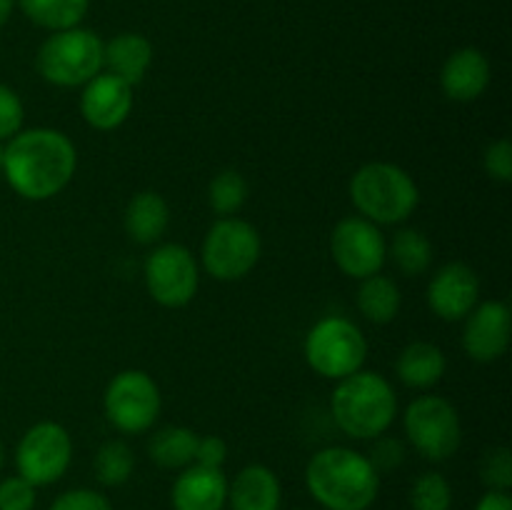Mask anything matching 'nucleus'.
Masks as SVG:
<instances>
[{
    "label": "nucleus",
    "mask_w": 512,
    "mask_h": 510,
    "mask_svg": "<svg viewBox=\"0 0 512 510\" xmlns=\"http://www.w3.org/2000/svg\"><path fill=\"white\" fill-rule=\"evenodd\" d=\"M78 170L75 143L55 128H28L3 145V170L15 195L33 203L63 193Z\"/></svg>",
    "instance_id": "nucleus-1"
},
{
    "label": "nucleus",
    "mask_w": 512,
    "mask_h": 510,
    "mask_svg": "<svg viewBox=\"0 0 512 510\" xmlns=\"http://www.w3.org/2000/svg\"><path fill=\"white\" fill-rule=\"evenodd\" d=\"M305 488L325 510H370L380 495V475L368 455L328 445L305 465Z\"/></svg>",
    "instance_id": "nucleus-2"
},
{
    "label": "nucleus",
    "mask_w": 512,
    "mask_h": 510,
    "mask_svg": "<svg viewBox=\"0 0 512 510\" xmlns=\"http://www.w3.org/2000/svg\"><path fill=\"white\" fill-rule=\"evenodd\" d=\"M330 415L348 438L373 440L388 433L398 418V395L383 373L358 370L338 380L330 395Z\"/></svg>",
    "instance_id": "nucleus-3"
},
{
    "label": "nucleus",
    "mask_w": 512,
    "mask_h": 510,
    "mask_svg": "<svg viewBox=\"0 0 512 510\" xmlns=\"http://www.w3.org/2000/svg\"><path fill=\"white\" fill-rule=\"evenodd\" d=\"M348 190L360 218L375 225L405 223L420 205V188L413 175L388 160L360 165Z\"/></svg>",
    "instance_id": "nucleus-4"
},
{
    "label": "nucleus",
    "mask_w": 512,
    "mask_h": 510,
    "mask_svg": "<svg viewBox=\"0 0 512 510\" xmlns=\"http://www.w3.org/2000/svg\"><path fill=\"white\" fill-rule=\"evenodd\" d=\"M103 40L88 28L50 33L35 55V68L55 88H83L103 73Z\"/></svg>",
    "instance_id": "nucleus-5"
},
{
    "label": "nucleus",
    "mask_w": 512,
    "mask_h": 510,
    "mask_svg": "<svg viewBox=\"0 0 512 510\" xmlns=\"http://www.w3.org/2000/svg\"><path fill=\"white\" fill-rule=\"evenodd\" d=\"M303 355L320 378L343 380L363 370L368 360V338L350 318L328 315L308 330Z\"/></svg>",
    "instance_id": "nucleus-6"
},
{
    "label": "nucleus",
    "mask_w": 512,
    "mask_h": 510,
    "mask_svg": "<svg viewBox=\"0 0 512 510\" xmlns=\"http://www.w3.org/2000/svg\"><path fill=\"white\" fill-rule=\"evenodd\" d=\"M263 255L258 228L243 218H218L208 228L200 248V263L210 278L235 283L250 275Z\"/></svg>",
    "instance_id": "nucleus-7"
},
{
    "label": "nucleus",
    "mask_w": 512,
    "mask_h": 510,
    "mask_svg": "<svg viewBox=\"0 0 512 510\" xmlns=\"http://www.w3.org/2000/svg\"><path fill=\"white\" fill-rule=\"evenodd\" d=\"M408 443L430 463L450 460L463 443L460 413L445 395H418L403 413Z\"/></svg>",
    "instance_id": "nucleus-8"
},
{
    "label": "nucleus",
    "mask_w": 512,
    "mask_h": 510,
    "mask_svg": "<svg viewBox=\"0 0 512 510\" xmlns=\"http://www.w3.org/2000/svg\"><path fill=\"white\" fill-rule=\"evenodd\" d=\"M103 410L108 423L118 433L140 435L148 433L160 418L163 395L150 373L138 368L120 370L113 375L103 393Z\"/></svg>",
    "instance_id": "nucleus-9"
},
{
    "label": "nucleus",
    "mask_w": 512,
    "mask_h": 510,
    "mask_svg": "<svg viewBox=\"0 0 512 510\" xmlns=\"http://www.w3.org/2000/svg\"><path fill=\"white\" fill-rule=\"evenodd\" d=\"M73 463V438L68 428L55 420L30 425L15 448V468L20 478L35 488L53 485L68 473Z\"/></svg>",
    "instance_id": "nucleus-10"
},
{
    "label": "nucleus",
    "mask_w": 512,
    "mask_h": 510,
    "mask_svg": "<svg viewBox=\"0 0 512 510\" xmlns=\"http://www.w3.org/2000/svg\"><path fill=\"white\" fill-rule=\"evenodd\" d=\"M145 288L163 308H185L193 303L200 288V265L195 255L180 243H163L153 248L143 265Z\"/></svg>",
    "instance_id": "nucleus-11"
},
{
    "label": "nucleus",
    "mask_w": 512,
    "mask_h": 510,
    "mask_svg": "<svg viewBox=\"0 0 512 510\" xmlns=\"http://www.w3.org/2000/svg\"><path fill=\"white\" fill-rule=\"evenodd\" d=\"M330 255L343 275L353 280H365L375 273H383L388 260V240L380 225L348 215L338 220L330 233Z\"/></svg>",
    "instance_id": "nucleus-12"
},
{
    "label": "nucleus",
    "mask_w": 512,
    "mask_h": 510,
    "mask_svg": "<svg viewBox=\"0 0 512 510\" xmlns=\"http://www.w3.org/2000/svg\"><path fill=\"white\" fill-rule=\"evenodd\" d=\"M512 315L503 300H483L470 310L463 328V350L475 363H495L510 348Z\"/></svg>",
    "instance_id": "nucleus-13"
},
{
    "label": "nucleus",
    "mask_w": 512,
    "mask_h": 510,
    "mask_svg": "<svg viewBox=\"0 0 512 510\" xmlns=\"http://www.w3.org/2000/svg\"><path fill=\"white\" fill-rule=\"evenodd\" d=\"M480 303V278L468 263L443 265L428 283V308L445 323H458Z\"/></svg>",
    "instance_id": "nucleus-14"
},
{
    "label": "nucleus",
    "mask_w": 512,
    "mask_h": 510,
    "mask_svg": "<svg viewBox=\"0 0 512 510\" xmlns=\"http://www.w3.org/2000/svg\"><path fill=\"white\" fill-rule=\"evenodd\" d=\"M133 113V85L110 73H98L83 85L80 115L85 123L100 133L118 130Z\"/></svg>",
    "instance_id": "nucleus-15"
},
{
    "label": "nucleus",
    "mask_w": 512,
    "mask_h": 510,
    "mask_svg": "<svg viewBox=\"0 0 512 510\" xmlns=\"http://www.w3.org/2000/svg\"><path fill=\"white\" fill-rule=\"evenodd\" d=\"M493 80V68L483 50L478 48H460L448 55L440 70V88L445 98L455 103H473L485 90L490 88Z\"/></svg>",
    "instance_id": "nucleus-16"
},
{
    "label": "nucleus",
    "mask_w": 512,
    "mask_h": 510,
    "mask_svg": "<svg viewBox=\"0 0 512 510\" xmlns=\"http://www.w3.org/2000/svg\"><path fill=\"white\" fill-rule=\"evenodd\" d=\"M228 483L220 468L188 465L180 470L170 490L173 510H225L228 508Z\"/></svg>",
    "instance_id": "nucleus-17"
},
{
    "label": "nucleus",
    "mask_w": 512,
    "mask_h": 510,
    "mask_svg": "<svg viewBox=\"0 0 512 510\" xmlns=\"http://www.w3.org/2000/svg\"><path fill=\"white\" fill-rule=\"evenodd\" d=\"M228 505L233 510H280L283 485L268 465H245L228 483Z\"/></svg>",
    "instance_id": "nucleus-18"
},
{
    "label": "nucleus",
    "mask_w": 512,
    "mask_h": 510,
    "mask_svg": "<svg viewBox=\"0 0 512 510\" xmlns=\"http://www.w3.org/2000/svg\"><path fill=\"white\" fill-rule=\"evenodd\" d=\"M448 358L443 348L430 340H413L400 350L395 360V375L410 390H430L443 380Z\"/></svg>",
    "instance_id": "nucleus-19"
},
{
    "label": "nucleus",
    "mask_w": 512,
    "mask_h": 510,
    "mask_svg": "<svg viewBox=\"0 0 512 510\" xmlns=\"http://www.w3.org/2000/svg\"><path fill=\"white\" fill-rule=\"evenodd\" d=\"M153 65V43L140 33H118L103 45V70L138 85Z\"/></svg>",
    "instance_id": "nucleus-20"
},
{
    "label": "nucleus",
    "mask_w": 512,
    "mask_h": 510,
    "mask_svg": "<svg viewBox=\"0 0 512 510\" xmlns=\"http://www.w3.org/2000/svg\"><path fill=\"white\" fill-rule=\"evenodd\" d=\"M125 233L140 245H155L170 228V205L155 190H140L130 198L123 215Z\"/></svg>",
    "instance_id": "nucleus-21"
},
{
    "label": "nucleus",
    "mask_w": 512,
    "mask_h": 510,
    "mask_svg": "<svg viewBox=\"0 0 512 510\" xmlns=\"http://www.w3.org/2000/svg\"><path fill=\"white\" fill-rule=\"evenodd\" d=\"M360 315L373 325H388L398 318L403 295H400L398 283L390 275L375 273L370 278L360 280L358 295H355Z\"/></svg>",
    "instance_id": "nucleus-22"
},
{
    "label": "nucleus",
    "mask_w": 512,
    "mask_h": 510,
    "mask_svg": "<svg viewBox=\"0 0 512 510\" xmlns=\"http://www.w3.org/2000/svg\"><path fill=\"white\" fill-rule=\"evenodd\" d=\"M200 435L185 425H168L153 433L148 443V455L158 468L163 470H183L195 463V450H198Z\"/></svg>",
    "instance_id": "nucleus-23"
},
{
    "label": "nucleus",
    "mask_w": 512,
    "mask_h": 510,
    "mask_svg": "<svg viewBox=\"0 0 512 510\" xmlns=\"http://www.w3.org/2000/svg\"><path fill=\"white\" fill-rule=\"evenodd\" d=\"M388 255L393 260L395 268L405 275V278H418L425 275L433 265V243L428 235L418 228H400L388 243Z\"/></svg>",
    "instance_id": "nucleus-24"
},
{
    "label": "nucleus",
    "mask_w": 512,
    "mask_h": 510,
    "mask_svg": "<svg viewBox=\"0 0 512 510\" xmlns=\"http://www.w3.org/2000/svg\"><path fill=\"white\" fill-rule=\"evenodd\" d=\"M25 18L40 28L58 33V30L78 28L88 15L90 0H15Z\"/></svg>",
    "instance_id": "nucleus-25"
},
{
    "label": "nucleus",
    "mask_w": 512,
    "mask_h": 510,
    "mask_svg": "<svg viewBox=\"0 0 512 510\" xmlns=\"http://www.w3.org/2000/svg\"><path fill=\"white\" fill-rule=\"evenodd\" d=\"M95 478L105 488H120L133 478L135 453L125 440H105L93 460Z\"/></svg>",
    "instance_id": "nucleus-26"
},
{
    "label": "nucleus",
    "mask_w": 512,
    "mask_h": 510,
    "mask_svg": "<svg viewBox=\"0 0 512 510\" xmlns=\"http://www.w3.org/2000/svg\"><path fill=\"white\" fill-rule=\"evenodd\" d=\"M248 180H245L243 173L228 168L220 170L208 185V203L213 208L215 215L220 218H233L243 210V205L248 203Z\"/></svg>",
    "instance_id": "nucleus-27"
},
{
    "label": "nucleus",
    "mask_w": 512,
    "mask_h": 510,
    "mask_svg": "<svg viewBox=\"0 0 512 510\" xmlns=\"http://www.w3.org/2000/svg\"><path fill=\"white\" fill-rule=\"evenodd\" d=\"M410 508L413 510H450L453 508V485L438 470H428L415 478L410 488Z\"/></svg>",
    "instance_id": "nucleus-28"
},
{
    "label": "nucleus",
    "mask_w": 512,
    "mask_h": 510,
    "mask_svg": "<svg viewBox=\"0 0 512 510\" xmlns=\"http://www.w3.org/2000/svg\"><path fill=\"white\" fill-rule=\"evenodd\" d=\"M480 480L488 490H505L510 493L512 488V453L510 448L500 445V448L488 450L480 463Z\"/></svg>",
    "instance_id": "nucleus-29"
},
{
    "label": "nucleus",
    "mask_w": 512,
    "mask_h": 510,
    "mask_svg": "<svg viewBox=\"0 0 512 510\" xmlns=\"http://www.w3.org/2000/svg\"><path fill=\"white\" fill-rule=\"evenodd\" d=\"M405 455H408V450H405L403 440L383 433L378 438H373V448H370L368 460L378 470V475H383L390 473V470H398L405 463Z\"/></svg>",
    "instance_id": "nucleus-30"
},
{
    "label": "nucleus",
    "mask_w": 512,
    "mask_h": 510,
    "mask_svg": "<svg viewBox=\"0 0 512 510\" xmlns=\"http://www.w3.org/2000/svg\"><path fill=\"white\" fill-rule=\"evenodd\" d=\"M38 503V488L20 475L0 480V510H33Z\"/></svg>",
    "instance_id": "nucleus-31"
},
{
    "label": "nucleus",
    "mask_w": 512,
    "mask_h": 510,
    "mask_svg": "<svg viewBox=\"0 0 512 510\" xmlns=\"http://www.w3.org/2000/svg\"><path fill=\"white\" fill-rule=\"evenodd\" d=\"M25 108L20 95L10 85L0 83V143H8L23 130Z\"/></svg>",
    "instance_id": "nucleus-32"
},
{
    "label": "nucleus",
    "mask_w": 512,
    "mask_h": 510,
    "mask_svg": "<svg viewBox=\"0 0 512 510\" xmlns=\"http://www.w3.org/2000/svg\"><path fill=\"white\" fill-rule=\"evenodd\" d=\"M48 510H113V503L100 490L73 488L60 493Z\"/></svg>",
    "instance_id": "nucleus-33"
},
{
    "label": "nucleus",
    "mask_w": 512,
    "mask_h": 510,
    "mask_svg": "<svg viewBox=\"0 0 512 510\" xmlns=\"http://www.w3.org/2000/svg\"><path fill=\"white\" fill-rule=\"evenodd\" d=\"M483 168L498 183H512V143L508 138L493 140L483 153Z\"/></svg>",
    "instance_id": "nucleus-34"
},
{
    "label": "nucleus",
    "mask_w": 512,
    "mask_h": 510,
    "mask_svg": "<svg viewBox=\"0 0 512 510\" xmlns=\"http://www.w3.org/2000/svg\"><path fill=\"white\" fill-rule=\"evenodd\" d=\"M225 460H228V443H225L220 435H205V438H198L195 463L205 465V468L223 470Z\"/></svg>",
    "instance_id": "nucleus-35"
},
{
    "label": "nucleus",
    "mask_w": 512,
    "mask_h": 510,
    "mask_svg": "<svg viewBox=\"0 0 512 510\" xmlns=\"http://www.w3.org/2000/svg\"><path fill=\"white\" fill-rule=\"evenodd\" d=\"M475 510H512L510 493H505V490H488V493L478 500Z\"/></svg>",
    "instance_id": "nucleus-36"
},
{
    "label": "nucleus",
    "mask_w": 512,
    "mask_h": 510,
    "mask_svg": "<svg viewBox=\"0 0 512 510\" xmlns=\"http://www.w3.org/2000/svg\"><path fill=\"white\" fill-rule=\"evenodd\" d=\"M13 10H15V0H0V28L8 23L10 15H13Z\"/></svg>",
    "instance_id": "nucleus-37"
},
{
    "label": "nucleus",
    "mask_w": 512,
    "mask_h": 510,
    "mask_svg": "<svg viewBox=\"0 0 512 510\" xmlns=\"http://www.w3.org/2000/svg\"><path fill=\"white\" fill-rule=\"evenodd\" d=\"M3 463H5V450H3V443H0V470H3Z\"/></svg>",
    "instance_id": "nucleus-38"
},
{
    "label": "nucleus",
    "mask_w": 512,
    "mask_h": 510,
    "mask_svg": "<svg viewBox=\"0 0 512 510\" xmlns=\"http://www.w3.org/2000/svg\"><path fill=\"white\" fill-rule=\"evenodd\" d=\"M0 170H3V143H0Z\"/></svg>",
    "instance_id": "nucleus-39"
},
{
    "label": "nucleus",
    "mask_w": 512,
    "mask_h": 510,
    "mask_svg": "<svg viewBox=\"0 0 512 510\" xmlns=\"http://www.w3.org/2000/svg\"><path fill=\"white\" fill-rule=\"evenodd\" d=\"M300 510H308V508H300Z\"/></svg>",
    "instance_id": "nucleus-40"
}]
</instances>
